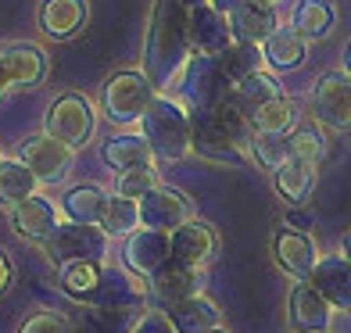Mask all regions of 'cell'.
<instances>
[{
	"instance_id": "obj_1",
	"label": "cell",
	"mask_w": 351,
	"mask_h": 333,
	"mask_svg": "<svg viewBox=\"0 0 351 333\" xmlns=\"http://www.w3.org/2000/svg\"><path fill=\"white\" fill-rule=\"evenodd\" d=\"M190 11L183 0H154L147 51H143V72L158 90H172L180 72L190 61Z\"/></svg>"
},
{
	"instance_id": "obj_2",
	"label": "cell",
	"mask_w": 351,
	"mask_h": 333,
	"mask_svg": "<svg viewBox=\"0 0 351 333\" xmlns=\"http://www.w3.org/2000/svg\"><path fill=\"white\" fill-rule=\"evenodd\" d=\"M140 133L151 144L154 158L165 165L183 162L194 151V122H190V111L176 97H169V93H158L154 104L143 111Z\"/></svg>"
},
{
	"instance_id": "obj_3",
	"label": "cell",
	"mask_w": 351,
	"mask_h": 333,
	"mask_svg": "<svg viewBox=\"0 0 351 333\" xmlns=\"http://www.w3.org/2000/svg\"><path fill=\"white\" fill-rule=\"evenodd\" d=\"M176 101H180L190 115L194 111H215L222 101L233 97V79L226 75L219 58L194 54L186 61V69L176 79Z\"/></svg>"
},
{
	"instance_id": "obj_4",
	"label": "cell",
	"mask_w": 351,
	"mask_h": 333,
	"mask_svg": "<svg viewBox=\"0 0 351 333\" xmlns=\"http://www.w3.org/2000/svg\"><path fill=\"white\" fill-rule=\"evenodd\" d=\"M158 97V86L151 83L147 72H136V69H125V72H115L104 83V93H101V108H104V119L115 122V125H133L143 119Z\"/></svg>"
},
{
	"instance_id": "obj_5",
	"label": "cell",
	"mask_w": 351,
	"mask_h": 333,
	"mask_svg": "<svg viewBox=\"0 0 351 333\" xmlns=\"http://www.w3.org/2000/svg\"><path fill=\"white\" fill-rule=\"evenodd\" d=\"M93 130H97V115H93V104L83 93H61V97L47 108L43 133H51L54 140L69 144L72 151L86 147L93 140Z\"/></svg>"
},
{
	"instance_id": "obj_6",
	"label": "cell",
	"mask_w": 351,
	"mask_h": 333,
	"mask_svg": "<svg viewBox=\"0 0 351 333\" xmlns=\"http://www.w3.org/2000/svg\"><path fill=\"white\" fill-rule=\"evenodd\" d=\"M43 251L54 265L65 262H104L108 255V233L90 222H61V226L43 241Z\"/></svg>"
},
{
	"instance_id": "obj_7",
	"label": "cell",
	"mask_w": 351,
	"mask_h": 333,
	"mask_svg": "<svg viewBox=\"0 0 351 333\" xmlns=\"http://www.w3.org/2000/svg\"><path fill=\"white\" fill-rule=\"evenodd\" d=\"M312 115L330 133H351V75L323 72L312 86Z\"/></svg>"
},
{
	"instance_id": "obj_8",
	"label": "cell",
	"mask_w": 351,
	"mask_h": 333,
	"mask_svg": "<svg viewBox=\"0 0 351 333\" xmlns=\"http://www.w3.org/2000/svg\"><path fill=\"white\" fill-rule=\"evenodd\" d=\"M19 158H22L29 169H33V176L40 180V186L65 183L72 165H75V151L69 144H61V140H54L51 133L25 140V144L19 147Z\"/></svg>"
},
{
	"instance_id": "obj_9",
	"label": "cell",
	"mask_w": 351,
	"mask_h": 333,
	"mask_svg": "<svg viewBox=\"0 0 351 333\" xmlns=\"http://www.w3.org/2000/svg\"><path fill=\"white\" fill-rule=\"evenodd\" d=\"M169 262H172V233L140 226L136 233L125 236L122 265L130 269V273H136L140 280H151L154 273H162Z\"/></svg>"
},
{
	"instance_id": "obj_10",
	"label": "cell",
	"mask_w": 351,
	"mask_h": 333,
	"mask_svg": "<svg viewBox=\"0 0 351 333\" xmlns=\"http://www.w3.org/2000/svg\"><path fill=\"white\" fill-rule=\"evenodd\" d=\"M287 326L291 333H330L333 305L312 287V280H298L287 294Z\"/></svg>"
},
{
	"instance_id": "obj_11",
	"label": "cell",
	"mask_w": 351,
	"mask_h": 333,
	"mask_svg": "<svg viewBox=\"0 0 351 333\" xmlns=\"http://www.w3.org/2000/svg\"><path fill=\"white\" fill-rule=\"evenodd\" d=\"M190 122H194V151L201 158H208L215 165H241L244 158H251L241 140L226 133V125L215 119V111H194Z\"/></svg>"
},
{
	"instance_id": "obj_12",
	"label": "cell",
	"mask_w": 351,
	"mask_h": 333,
	"mask_svg": "<svg viewBox=\"0 0 351 333\" xmlns=\"http://www.w3.org/2000/svg\"><path fill=\"white\" fill-rule=\"evenodd\" d=\"M83 305H97V308H130V312H147V287L143 280L130 269H104L101 283L93 287V294Z\"/></svg>"
},
{
	"instance_id": "obj_13",
	"label": "cell",
	"mask_w": 351,
	"mask_h": 333,
	"mask_svg": "<svg viewBox=\"0 0 351 333\" xmlns=\"http://www.w3.org/2000/svg\"><path fill=\"white\" fill-rule=\"evenodd\" d=\"M233 29H230V14L215 11L212 4H197L190 8V47L197 54L219 58L233 47Z\"/></svg>"
},
{
	"instance_id": "obj_14",
	"label": "cell",
	"mask_w": 351,
	"mask_h": 333,
	"mask_svg": "<svg viewBox=\"0 0 351 333\" xmlns=\"http://www.w3.org/2000/svg\"><path fill=\"white\" fill-rule=\"evenodd\" d=\"M273 258H276V265L283 269L287 276L308 280L312 269H315V262L323 258V255L315 251L312 233H298V230H291V226H280V230L273 233Z\"/></svg>"
},
{
	"instance_id": "obj_15",
	"label": "cell",
	"mask_w": 351,
	"mask_h": 333,
	"mask_svg": "<svg viewBox=\"0 0 351 333\" xmlns=\"http://www.w3.org/2000/svg\"><path fill=\"white\" fill-rule=\"evenodd\" d=\"M151 294H154L158 305H162V312H169L172 305H180V301H190V297L204 294V269L169 262L162 273L151 276Z\"/></svg>"
},
{
	"instance_id": "obj_16",
	"label": "cell",
	"mask_w": 351,
	"mask_h": 333,
	"mask_svg": "<svg viewBox=\"0 0 351 333\" xmlns=\"http://www.w3.org/2000/svg\"><path fill=\"white\" fill-rule=\"evenodd\" d=\"M186 219H190V201L176 186L162 183L158 190H151L147 197H140V222H143V226L172 233L176 226H183Z\"/></svg>"
},
{
	"instance_id": "obj_17",
	"label": "cell",
	"mask_w": 351,
	"mask_h": 333,
	"mask_svg": "<svg viewBox=\"0 0 351 333\" xmlns=\"http://www.w3.org/2000/svg\"><path fill=\"white\" fill-rule=\"evenodd\" d=\"M215 251H219L215 230L197 222V219H186L183 226L172 230V262L190 265V269H204V262L215 258Z\"/></svg>"
},
{
	"instance_id": "obj_18",
	"label": "cell",
	"mask_w": 351,
	"mask_h": 333,
	"mask_svg": "<svg viewBox=\"0 0 351 333\" xmlns=\"http://www.w3.org/2000/svg\"><path fill=\"white\" fill-rule=\"evenodd\" d=\"M58 226H61L58 204L47 201L43 194H33L29 201H22V204H14V208H11V230L19 236H25V241L43 244Z\"/></svg>"
},
{
	"instance_id": "obj_19",
	"label": "cell",
	"mask_w": 351,
	"mask_h": 333,
	"mask_svg": "<svg viewBox=\"0 0 351 333\" xmlns=\"http://www.w3.org/2000/svg\"><path fill=\"white\" fill-rule=\"evenodd\" d=\"M4 69L11 79V90H25V86H40L47 79V54L36 43H4L0 47Z\"/></svg>"
},
{
	"instance_id": "obj_20",
	"label": "cell",
	"mask_w": 351,
	"mask_h": 333,
	"mask_svg": "<svg viewBox=\"0 0 351 333\" xmlns=\"http://www.w3.org/2000/svg\"><path fill=\"white\" fill-rule=\"evenodd\" d=\"M312 287L323 294L333 308L351 312V262L344 255H323L312 269Z\"/></svg>"
},
{
	"instance_id": "obj_21",
	"label": "cell",
	"mask_w": 351,
	"mask_h": 333,
	"mask_svg": "<svg viewBox=\"0 0 351 333\" xmlns=\"http://www.w3.org/2000/svg\"><path fill=\"white\" fill-rule=\"evenodd\" d=\"M143 315H147V312L79 305V308L69 315V319H72V333H133Z\"/></svg>"
},
{
	"instance_id": "obj_22",
	"label": "cell",
	"mask_w": 351,
	"mask_h": 333,
	"mask_svg": "<svg viewBox=\"0 0 351 333\" xmlns=\"http://www.w3.org/2000/svg\"><path fill=\"white\" fill-rule=\"evenodd\" d=\"M276 8H262L254 0H244L241 8L230 11V29H233V40L237 43H251V47H262L269 36L276 33Z\"/></svg>"
},
{
	"instance_id": "obj_23",
	"label": "cell",
	"mask_w": 351,
	"mask_h": 333,
	"mask_svg": "<svg viewBox=\"0 0 351 333\" xmlns=\"http://www.w3.org/2000/svg\"><path fill=\"white\" fill-rule=\"evenodd\" d=\"M308 58V40L294 25H276V33L262 43V61L273 72H291Z\"/></svg>"
},
{
	"instance_id": "obj_24",
	"label": "cell",
	"mask_w": 351,
	"mask_h": 333,
	"mask_svg": "<svg viewBox=\"0 0 351 333\" xmlns=\"http://www.w3.org/2000/svg\"><path fill=\"white\" fill-rule=\"evenodd\" d=\"M90 4L86 0H43L40 8V29L51 40H69L86 25Z\"/></svg>"
},
{
	"instance_id": "obj_25",
	"label": "cell",
	"mask_w": 351,
	"mask_h": 333,
	"mask_svg": "<svg viewBox=\"0 0 351 333\" xmlns=\"http://www.w3.org/2000/svg\"><path fill=\"white\" fill-rule=\"evenodd\" d=\"M165 319L172 323L176 333H208L215 326H222V308L215 305L212 297H190V301H180L165 312Z\"/></svg>"
},
{
	"instance_id": "obj_26",
	"label": "cell",
	"mask_w": 351,
	"mask_h": 333,
	"mask_svg": "<svg viewBox=\"0 0 351 333\" xmlns=\"http://www.w3.org/2000/svg\"><path fill=\"white\" fill-rule=\"evenodd\" d=\"M104 162L115 169V172H130V169H154V151L151 144L143 140V133H122V136H111L104 140Z\"/></svg>"
},
{
	"instance_id": "obj_27",
	"label": "cell",
	"mask_w": 351,
	"mask_h": 333,
	"mask_svg": "<svg viewBox=\"0 0 351 333\" xmlns=\"http://www.w3.org/2000/svg\"><path fill=\"white\" fill-rule=\"evenodd\" d=\"M315 162H305V158H291L280 172H276V190L287 204H294V208H308V201L315 194Z\"/></svg>"
},
{
	"instance_id": "obj_28",
	"label": "cell",
	"mask_w": 351,
	"mask_h": 333,
	"mask_svg": "<svg viewBox=\"0 0 351 333\" xmlns=\"http://www.w3.org/2000/svg\"><path fill=\"white\" fill-rule=\"evenodd\" d=\"M108 201H111V194H104L97 183H79V186L65 190V197H61V212H65L72 222L101 226L104 212H108Z\"/></svg>"
},
{
	"instance_id": "obj_29",
	"label": "cell",
	"mask_w": 351,
	"mask_h": 333,
	"mask_svg": "<svg viewBox=\"0 0 351 333\" xmlns=\"http://www.w3.org/2000/svg\"><path fill=\"white\" fill-rule=\"evenodd\" d=\"M33 194H40V180L33 176V169L22 158H4L0 162V208H14Z\"/></svg>"
},
{
	"instance_id": "obj_30",
	"label": "cell",
	"mask_w": 351,
	"mask_h": 333,
	"mask_svg": "<svg viewBox=\"0 0 351 333\" xmlns=\"http://www.w3.org/2000/svg\"><path fill=\"white\" fill-rule=\"evenodd\" d=\"M276 97H283V86H280V79L273 75V69H254L251 75L241 79V83H233V101L241 104L247 115L258 111L262 104L276 101Z\"/></svg>"
},
{
	"instance_id": "obj_31",
	"label": "cell",
	"mask_w": 351,
	"mask_h": 333,
	"mask_svg": "<svg viewBox=\"0 0 351 333\" xmlns=\"http://www.w3.org/2000/svg\"><path fill=\"white\" fill-rule=\"evenodd\" d=\"M291 25L305 40H323V36L333 33V25H337V4H333V0H301L294 8Z\"/></svg>"
},
{
	"instance_id": "obj_32",
	"label": "cell",
	"mask_w": 351,
	"mask_h": 333,
	"mask_svg": "<svg viewBox=\"0 0 351 333\" xmlns=\"http://www.w3.org/2000/svg\"><path fill=\"white\" fill-rule=\"evenodd\" d=\"M101 273H104L101 262H65L58 265V287L75 301H86L101 283Z\"/></svg>"
},
{
	"instance_id": "obj_33",
	"label": "cell",
	"mask_w": 351,
	"mask_h": 333,
	"mask_svg": "<svg viewBox=\"0 0 351 333\" xmlns=\"http://www.w3.org/2000/svg\"><path fill=\"white\" fill-rule=\"evenodd\" d=\"M251 125H254V133H276V136H287L298 125V108L294 101L287 97H276V101H269L262 104L258 111H251Z\"/></svg>"
},
{
	"instance_id": "obj_34",
	"label": "cell",
	"mask_w": 351,
	"mask_h": 333,
	"mask_svg": "<svg viewBox=\"0 0 351 333\" xmlns=\"http://www.w3.org/2000/svg\"><path fill=\"white\" fill-rule=\"evenodd\" d=\"M326 125H319L315 119L312 122H298L291 133V151H294V158H305V162H323L326 158V151H330V144H326Z\"/></svg>"
},
{
	"instance_id": "obj_35",
	"label": "cell",
	"mask_w": 351,
	"mask_h": 333,
	"mask_svg": "<svg viewBox=\"0 0 351 333\" xmlns=\"http://www.w3.org/2000/svg\"><path fill=\"white\" fill-rule=\"evenodd\" d=\"M143 226L140 222V201H130V197H122V194H111L108 201V212H104V222H101V230L108 236H130Z\"/></svg>"
},
{
	"instance_id": "obj_36",
	"label": "cell",
	"mask_w": 351,
	"mask_h": 333,
	"mask_svg": "<svg viewBox=\"0 0 351 333\" xmlns=\"http://www.w3.org/2000/svg\"><path fill=\"white\" fill-rule=\"evenodd\" d=\"M251 158L258 162L265 172H276L291 162L294 151H291V136H276V133H254L251 136Z\"/></svg>"
},
{
	"instance_id": "obj_37",
	"label": "cell",
	"mask_w": 351,
	"mask_h": 333,
	"mask_svg": "<svg viewBox=\"0 0 351 333\" xmlns=\"http://www.w3.org/2000/svg\"><path fill=\"white\" fill-rule=\"evenodd\" d=\"M222 69H226V75L233 79V83H241L244 75H251L254 69H262V47H251V43H233L226 54H219Z\"/></svg>"
},
{
	"instance_id": "obj_38",
	"label": "cell",
	"mask_w": 351,
	"mask_h": 333,
	"mask_svg": "<svg viewBox=\"0 0 351 333\" xmlns=\"http://www.w3.org/2000/svg\"><path fill=\"white\" fill-rule=\"evenodd\" d=\"M162 186V180H158V169H130V172H119L115 180V194L130 197V201H140L147 197L151 190Z\"/></svg>"
},
{
	"instance_id": "obj_39",
	"label": "cell",
	"mask_w": 351,
	"mask_h": 333,
	"mask_svg": "<svg viewBox=\"0 0 351 333\" xmlns=\"http://www.w3.org/2000/svg\"><path fill=\"white\" fill-rule=\"evenodd\" d=\"M19 333H72V319L61 312H36L22 323Z\"/></svg>"
},
{
	"instance_id": "obj_40",
	"label": "cell",
	"mask_w": 351,
	"mask_h": 333,
	"mask_svg": "<svg viewBox=\"0 0 351 333\" xmlns=\"http://www.w3.org/2000/svg\"><path fill=\"white\" fill-rule=\"evenodd\" d=\"M283 226H291V230H298V233H312V230H315V219H312L308 208H294V204H287Z\"/></svg>"
},
{
	"instance_id": "obj_41",
	"label": "cell",
	"mask_w": 351,
	"mask_h": 333,
	"mask_svg": "<svg viewBox=\"0 0 351 333\" xmlns=\"http://www.w3.org/2000/svg\"><path fill=\"white\" fill-rule=\"evenodd\" d=\"M133 333H176V330H172V323L165 319V312H147V315L136 323Z\"/></svg>"
},
{
	"instance_id": "obj_42",
	"label": "cell",
	"mask_w": 351,
	"mask_h": 333,
	"mask_svg": "<svg viewBox=\"0 0 351 333\" xmlns=\"http://www.w3.org/2000/svg\"><path fill=\"white\" fill-rule=\"evenodd\" d=\"M11 280H14V265H11V258H8V251L0 247V294L11 287Z\"/></svg>"
},
{
	"instance_id": "obj_43",
	"label": "cell",
	"mask_w": 351,
	"mask_h": 333,
	"mask_svg": "<svg viewBox=\"0 0 351 333\" xmlns=\"http://www.w3.org/2000/svg\"><path fill=\"white\" fill-rule=\"evenodd\" d=\"M208 4H212L215 11H222V14H230L233 8H241V4H244V0H208Z\"/></svg>"
},
{
	"instance_id": "obj_44",
	"label": "cell",
	"mask_w": 351,
	"mask_h": 333,
	"mask_svg": "<svg viewBox=\"0 0 351 333\" xmlns=\"http://www.w3.org/2000/svg\"><path fill=\"white\" fill-rule=\"evenodd\" d=\"M11 90V79H8V69H4V58H0V97H8Z\"/></svg>"
},
{
	"instance_id": "obj_45",
	"label": "cell",
	"mask_w": 351,
	"mask_h": 333,
	"mask_svg": "<svg viewBox=\"0 0 351 333\" xmlns=\"http://www.w3.org/2000/svg\"><path fill=\"white\" fill-rule=\"evenodd\" d=\"M341 255L351 262V230H344V236H341Z\"/></svg>"
},
{
	"instance_id": "obj_46",
	"label": "cell",
	"mask_w": 351,
	"mask_h": 333,
	"mask_svg": "<svg viewBox=\"0 0 351 333\" xmlns=\"http://www.w3.org/2000/svg\"><path fill=\"white\" fill-rule=\"evenodd\" d=\"M344 72L351 75V43H348V51H344Z\"/></svg>"
},
{
	"instance_id": "obj_47",
	"label": "cell",
	"mask_w": 351,
	"mask_h": 333,
	"mask_svg": "<svg viewBox=\"0 0 351 333\" xmlns=\"http://www.w3.org/2000/svg\"><path fill=\"white\" fill-rule=\"evenodd\" d=\"M254 4H262V8H276L280 0H254Z\"/></svg>"
},
{
	"instance_id": "obj_48",
	"label": "cell",
	"mask_w": 351,
	"mask_h": 333,
	"mask_svg": "<svg viewBox=\"0 0 351 333\" xmlns=\"http://www.w3.org/2000/svg\"><path fill=\"white\" fill-rule=\"evenodd\" d=\"M208 333H230L226 326H215V330H208Z\"/></svg>"
},
{
	"instance_id": "obj_49",
	"label": "cell",
	"mask_w": 351,
	"mask_h": 333,
	"mask_svg": "<svg viewBox=\"0 0 351 333\" xmlns=\"http://www.w3.org/2000/svg\"><path fill=\"white\" fill-rule=\"evenodd\" d=\"M186 4H190V8H197V4H204V0H186Z\"/></svg>"
},
{
	"instance_id": "obj_50",
	"label": "cell",
	"mask_w": 351,
	"mask_h": 333,
	"mask_svg": "<svg viewBox=\"0 0 351 333\" xmlns=\"http://www.w3.org/2000/svg\"><path fill=\"white\" fill-rule=\"evenodd\" d=\"M0 162H4V158H0Z\"/></svg>"
}]
</instances>
